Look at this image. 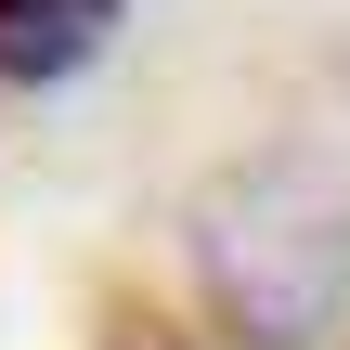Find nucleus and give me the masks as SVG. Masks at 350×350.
Segmentation results:
<instances>
[{
  "label": "nucleus",
  "instance_id": "f257e3e1",
  "mask_svg": "<svg viewBox=\"0 0 350 350\" xmlns=\"http://www.w3.org/2000/svg\"><path fill=\"white\" fill-rule=\"evenodd\" d=\"M195 299L247 350H325L350 338V169L312 143H260L195 182L182 208Z\"/></svg>",
  "mask_w": 350,
  "mask_h": 350
},
{
  "label": "nucleus",
  "instance_id": "7ed1b4c3",
  "mask_svg": "<svg viewBox=\"0 0 350 350\" xmlns=\"http://www.w3.org/2000/svg\"><path fill=\"white\" fill-rule=\"evenodd\" d=\"M91 350H208V338H195V325H169L156 299H104V338H91Z\"/></svg>",
  "mask_w": 350,
  "mask_h": 350
},
{
  "label": "nucleus",
  "instance_id": "f03ea898",
  "mask_svg": "<svg viewBox=\"0 0 350 350\" xmlns=\"http://www.w3.org/2000/svg\"><path fill=\"white\" fill-rule=\"evenodd\" d=\"M130 0H0V91H65L117 52Z\"/></svg>",
  "mask_w": 350,
  "mask_h": 350
}]
</instances>
